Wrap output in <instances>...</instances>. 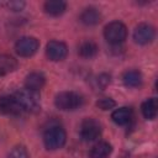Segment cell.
<instances>
[{"instance_id": "obj_1", "label": "cell", "mask_w": 158, "mask_h": 158, "mask_svg": "<svg viewBox=\"0 0 158 158\" xmlns=\"http://www.w3.org/2000/svg\"><path fill=\"white\" fill-rule=\"evenodd\" d=\"M83 96L75 91H62L54 99L56 106L62 111L77 110L83 105Z\"/></svg>"}, {"instance_id": "obj_2", "label": "cell", "mask_w": 158, "mask_h": 158, "mask_svg": "<svg viewBox=\"0 0 158 158\" xmlns=\"http://www.w3.org/2000/svg\"><path fill=\"white\" fill-rule=\"evenodd\" d=\"M14 96L17 100V102L20 104V106L23 111L37 112L41 109L40 98H38L36 91H32V90H28V89L25 88L22 90H19L17 93H15Z\"/></svg>"}, {"instance_id": "obj_8", "label": "cell", "mask_w": 158, "mask_h": 158, "mask_svg": "<svg viewBox=\"0 0 158 158\" xmlns=\"http://www.w3.org/2000/svg\"><path fill=\"white\" fill-rule=\"evenodd\" d=\"M154 38V28L151 25L141 23L133 31V40L138 44H148Z\"/></svg>"}, {"instance_id": "obj_3", "label": "cell", "mask_w": 158, "mask_h": 158, "mask_svg": "<svg viewBox=\"0 0 158 158\" xmlns=\"http://www.w3.org/2000/svg\"><path fill=\"white\" fill-rule=\"evenodd\" d=\"M67 141L65 131L59 126H52L49 127L44 135H43V143L47 149L54 151L58 148H62Z\"/></svg>"}, {"instance_id": "obj_14", "label": "cell", "mask_w": 158, "mask_h": 158, "mask_svg": "<svg viewBox=\"0 0 158 158\" xmlns=\"http://www.w3.org/2000/svg\"><path fill=\"white\" fill-rule=\"evenodd\" d=\"M17 68V60L7 54H0V77L12 73Z\"/></svg>"}, {"instance_id": "obj_19", "label": "cell", "mask_w": 158, "mask_h": 158, "mask_svg": "<svg viewBox=\"0 0 158 158\" xmlns=\"http://www.w3.org/2000/svg\"><path fill=\"white\" fill-rule=\"evenodd\" d=\"M7 158H28V152L23 146H16L11 149Z\"/></svg>"}, {"instance_id": "obj_9", "label": "cell", "mask_w": 158, "mask_h": 158, "mask_svg": "<svg viewBox=\"0 0 158 158\" xmlns=\"http://www.w3.org/2000/svg\"><path fill=\"white\" fill-rule=\"evenodd\" d=\"M23 110L15 99L14 95H6L0 98V114L2 115H20Z\"/></svg>"}, {"instance_id": "obj_20", "label": "cell", "mask_w": 158, "mask_h": 158, "mask_svg": "<svg viewBox=\"0 0 158 158\" xmlns=\"http://www.w3.org/2000/svg\"><path fill=\"white\" fill-rule=\"evenodd\" d=\"M115 105H116V102L110 98H102V99L98 100V102H96V106L101 110H110V109L115 107Z\"/></svg>"}, {"instance_id": "obj_6", "label": "cell", "mask_w": 158, "mask_h": 158, "mask_svg": "<svg viewBox=\"0 0 158 158\" xmlns=\"http://www.w3.org/2000/svg\"><path fill=\"white\" fill-rule=\"evenodd\" d=\"M101 135V126L94 118H85L80 126V137L83 141L91 142Z\"/></svg>"}, {"instance_id": "obj_21", "label": "cell", "mask_w": 158, "mask_h": 158, "mask_svg": "<svg viewBox=\"0 0 158 158\" xmlns=\"http://www.w3.org/2000/svg\"><path fill=\"white\" fill-rule=\"evenodd\" d=\"M110 81H111V79H110V75L109 74H100L96 78V85L100 89H105L110 84Z\"/></svg>"}, {"instance_id": "obj_18", "label": "cell", "mask_w": 158, "mask_h": 158, "mask_svg": "<svg viewBox=\"0 0 158 158\" xmlns=\"http://www.w3.org/2000/svg\"><path fill=\"white\" fill-rule=\"evenodd\" d=\"M98 46L93 41H85L79 46V54L83 58H93L98 54Z\"/></svg>"}, {"instance_id": "obj_10", "label": "cell", "mask_w": 158, "mask_h": 158, "mask_svg": "<svg viewBox=\"0 0 158 158\" xmlns=\"http://www.w3.org/2000/svg\"><path fill=\"white\" fill-rule=\"evenodd\" d=\"M44 83H46L44 75L42 73L33 72V73H30L26 77V79H25V88L37 93L38 90H41L44 86Z\"/></svg>"}, {"instance_id": "obj_13", "label": "cell", "mask_w": 158, "mask_h": 158, "mask_svg": "<svg viewBox=\"0 0 158 158\" xmlns=\"http://www.w3.org/2000/svg\"><path fill=\"white\" fill-rule=\"evenodd\" d=\"M112 120L115 123L120 125V126H123V125H127L131 122L132 117H133V114H132V110L130 107H120L117 110H115L111 115Z\"/></svg>"}, {"instance_id": "obj_11", "label": "cell", "mask_w": 158, "mask_h": 158, "mask_svg": "<svg viewBox=\"0 0 158 158\" xmlns=\"http://www.w3.org/2000/svg\"><path fill=\"white\" fill-rule=\"evenodd\" d=\"M80 21L86 26L98 25L101 21V14L95 7H86L80 15Z\"/></svg>"}, {"instance_id": "obj_4", "label": "cell", "mask_w": 158, "mask_h": 158, "mask_svg": "<svg viewBox=\"0 0 158 158\" xmlns=\"http://www.w3.org/2000/svg\"><path fill=\"white\" fill-rule=\"evenodd\" d=\"M104 36H105V40L114 44V46H117L120 43H122L126 37H127V28L126 26L120 22V21H112L110 22L109 25L105 26V30H104Z\"/></svg>"}, {"instance_id": "obj_16", "label": "cell", "mask_w": 158, "mask_h": 158, "mask_svg": "<svg viewBox=\"0 0 158 158\" xmlns=\"http://www.w3.org/2000/svg\"><path fill=\"white\" fill-rule=\"evenodd\" d=\"M67 4L62 0H48L44 2V11L51 16H59L65 11Z\"/></svg>"}, {"instance_id": "obj_15", "label": "cell", "mask_w": 158, "mask_h": 158, "mask_svg": "<svg viewBox=\"0 0 158 158\" xmlns=\"http://www.w3.org/2000/svg\"><path fill=\"white\" fill-rule=\"evenodd\" d=\"M142 114L144 116V118L147 120H154L157 116V111H158V101L156 98H151L147 99L146 101H143L142 106H141Z\"/></svg>"}, {"instance_id": "obj_22", "label": "cell", "mask_w": 158, "mask_h": 158, "mask_svg": "<svg viewBox=\"0 0 158 158\" xmlns=\"http://www.w3.org/2000/svg\"><path fill=\"white\" fill-rule=\"evenodd\" d=\"M6 5L12 11H21L23 9V6H25V2H22V1H10Z\"/></svg>"}, {"instance_id": "obj_5", "label": "cell", "mask_w": 158, "mask_h": 158, "mask_svg": "<svg viewBox=\"0 0 158 158\" xmlns=\"http://www.w3.org/2000/svg\"><path fill=\"white\" fill-rule=\"evenodd\" d=\"M40 47V42L37 38L26 36L21 37L16 44H15V51L20 57H31L33 56Z\"/></svg>"}, {"instance_id": "obj_7", "label": "cell", "mask_w": 158, "mask_h": 158, "mask_svg": "<svg viewBox=\"0 0 158 158\" xmlns=\"http://www.w3.org/2000/svg\"><path fill=\"white\" fill-rule=\"evenodd\" d=\"M67 53H68V48H67L65 43H63L60 41H51L46 46V54H47L48 59H51L53 62L64 59Z\"/></svg>"}, {"instance_id": "obj_17", "label": "cell", "mask_w": 158, "mask_h": 158, "mask_svg": "<svg viewBox=\"0 0 158 158\" xmlns=\"http://www.w3.org/2000/svg\"><path fill=\"white\" fill-rule=\"evenodd\" d=\"M122 81L126 86L137 88L142 84V74L138 70H127L122 75Z\"/></svg>"}, {"instance_id": "obj_12", "label": "cell", "mask_w": 158, "mask_h": 158, "mask_svg": "<svg viewBox=\"0 0 158 158\" xmlns=\"http://www.w3.org/2000/svg\"><path fill=\"white\" fill-rule=\"evenodd\" d=\"M112 152V147L109 142L101 141L98 142L89 152V157L90 158H107Z\"/></svg>"}]
</instances>
